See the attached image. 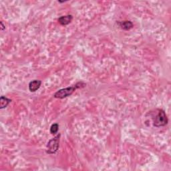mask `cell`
<instances>
[{
    "label": "cell",
    "mask_w": 171,
    "mask_h": 171,
    "mask_svg": "<svg viewBox=\"0 0 171 171\" xmlns=\"http://www.w3.org/2000/svg\"><path fill=\"white\" fill-rule=\"evenodd\" d=\"M86 84L83 82H78L74 86H72L70 87L65 88H62L59 90H58L56 93L53 94V97L55 98L58 99H63L65 98L71 96L74 92L78 89L80 88H84L86 86Z\"/></svg>",
    "instance_id": "cell-1"
},
{
    "label": "cell",
    "mask_w": 171,
    "mask_h": 171,
    "mask_svg": "<svg viewBox=\"0 0 171 171\" xmlns=\"http://www.w3.org/2000/svg\"><path fill=\"white\" fill-rule=\"evenodd\" d=\"M153 126L156 128H160L168 124V118L164 110L163 109H156L155 110V115L153 116Z\"/></svg>",
    "instance_id": "cell-2"
},
{
    "label": "cell",
    "mask_w": 171,
    "mask_h": 171,
    "mask_svg": "<svg viewBox=\"0 0 171 171\" xmlns=\"http://www.w3.org/2000/svg\"><path fill=\"white\" fill-rule=\"evenodd\" d=\"M61 134L59 133L56 135L54 138H52L48 141L46 146V153L49 154H55L58 148H59L60 145V140Z\"/></svg>",
    "instance_id": "cell-3"
},
{
    "label": "cell",
    "mask_w": 171,
    "mask_h": 171,
    "mask_svg": "<svg viewBox=\"0 0 171 171\" xmlns=\"http://www.w3.org/2000/svg\"><path fill=\"white\" fill-rule=\"evenodd\" d=\"M42 81L39 80H34L29 83V90L31 92H35L39 88H40L42 85Z\"/></svg>",
    "instance_id": "cell-4"
},
{
    "label": "cell",
    "mask_w": 171,
    "mask_h": 171,
    "mask_svg": "<svg viewBox=\"0 0 171 171\" xmlns=\"http://www.w3.org/2000/svg\"><path fill=\"white\" fill-rule=\"evenodd\" d=\"M117 23H118V25L120 26V28L121 29H123V30H126V31L131 30V29L133 28L134 26L133 23L131 21H128V20L118 22H117Z\"/></svg>",
    "instance_id": "cell-5"
},
{
    "label": "cell",
    "mask_w": 171,
    "mask_h": 171,
    "mask_svg": "<svg viewBox=\"0 0 171 171\" xmlns=\"http://www.w3.org/2000/svg\"><path fill=\"white\" fill-rule=\"evenodd\" d=\"M73 19V16L72 15H67L61 16L58 19V22L60 23L62 26H67L70 23Z\"/></svg>",
    "instance_id": "cell-6"
},
{
    "label": "cell",
    "mask_w": 171,
    "mask_h": 171,
    "mask_svg": "<svg viewBox=\"0 0 171 171\" xmlns=\"http://www.w3.org/2000/svg\"><path fill=\"white\" fill-rule=\"evenodd\" d=\"M11 102H12L11 99L8 98L6 96H2L1 98H0V109L6 108Z\"/></svg>",
    "instance_id": "cell-7"
},
{
    "label": "cell",
    "mask_w": 171,
    "mask_h": 171,
    "mask_svg": "<svg viewBox=\"0 0 171 171\" xmlns=\"http://www.w3.org/2000/svg\"><path fill=\"white\" fill-rule=\"evenodd\" d=\"M58 129H59V125H58V123H54L53 124L51 127H50V133L53 135H54L56 134H57V133L58 132Z\"/></svg>",
    "instance_id": "cell-8"
},
{
    "label": "cell",
    "mask_w": 171,
    "mask_h": 171,
    "mask_svg": "<svg viewBox=\"0 0 171 171\" xmlns=\"http://www.w3.org/2000/svg\"><path fill=\"white\" fill-rule=\"evenodd\" d=\"M1 25H2V30H4V28H5V26H3V22H1Z\"/></svg>",
    "instance_id": "cell-9"
}]
</instances>
